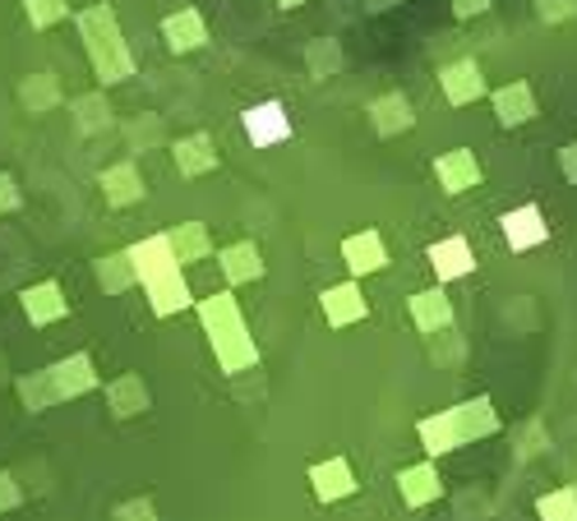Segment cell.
<instances>
[{
  "instance_id": "6da1fadb",
  "label": "cell",
  "mask_w": 577,
  "mask_h": 521,
  "mask_svg": "<svg viewBox=\"0 0 577 521\" xmlns=\"http://www.w3.org/2000/svg\"><path fill=\"white\" fill-rule=\"evenodd\" d=\"M241 129H245V139L250 148H277L296 135V125H292V111L282 107V102H254V107L241 111Z\"/></svg>"
},
{
  "instance_id": "7a4b0ae2",
  "label": "cell",
  "mask_w": 577,
  "mask_h": 521,
  "mask_svg": "<svg viewBox=\"0 0 577 521\" xmlns=\"http://www.w3.org/2000/svg\"><path fill=\"white\" fill-rule=\"evenodd\" d=\"M439 88H443V102H449V107H471V102L490 97L485 70H481V61H471V56H458V61L443 65L439 70Z\"/></svg>"
},
{
  "instance_id": "3957f363",
  "label": "cell",
  "mask_w": 577,
  "mask_h": 521,
  "mask_svg": "<svg viewBox=\"0 0 577 521\" xmlns=\"http://www.w3.org/2000/svg\"><path fill=\"white\" fill-rule=\"evenodd\" d=\"M481 180H485V171H481V158L471 148H449V152H439L434 158V185L449 199L476 190Z\"/></svg>"
},
{
  "instance_id": "277c9868",
  "label": "cell",
  "mask_w": 577,
  "mask_h": 521,
  "mask_svg": "<svg viewBox=\"0 0 577 521\" xmlns=\"http://www.w3.org/2000/svg\"><path fill=\"white\" fill-rule=\"evenodd\" d=\"M500 231H504V241H508L513 254H527V249L549 241V222H545V213L536 203H522V208H513V213H504Z\"/></svg>"
},
{
  "instance_id": "5b68a950",
  "label": "cell",
  "mask_w": 577,
  "mask_h": 521,
  "mask_svg": "<svg viewBox=\"0 0 577 521\" xmlns=\"http://www.w3.org/2000/svg\"><path fill=\"white\" fill-rule=\"evenodd\" d=\"M365 116H370L379 139H398V135H411L416 129V107L407 93H379L370 107H365Z\"/></svg>"
},
{
  "instance_id": "8992f818",
  "label": "cell",
  "mask_w": 577,
  "mask_h": 521,
  "mask_svg": "<svg viewBox=\"0 0 577 521\" xmlns=\"http://www.w3.org/2000/svg\"><path fill=\"white\" fill-rule=\"evenodd\" d=\"M490 107H494V120H500L504 129H522L527 120H536V88L527 79H513L504 88H494L490 93Z\"/></svg>"
},
{
  "instance_id": "52a82bcc",
  "label": "cell",
  "mask_w": 577,
  "mask_h": 521,
  "mask_svg": "<svg viewBox=\"0 0 577 521\" xmlns=\"http://www.w3.org/2000/svg\"><path fill=\"white\" fill-rule=\"evenodd\" d=\"M343 264L352 268V277H370V273H384L388 268V249H384V236L379 231H352V236L343 241Z\"/></svg>"
},
{
  "instance_id": "ba28073f",
  "label": "cell",
  "mask_w": 577,
  "mask_h": 521,
  "mask_svg": "<svg viewBox=\"0 0 577 521\" xmlns=\"http://www.w3.org/2000/svg\"><path fill=\"white\" fill-rule=\"evenodd\" d=\"M319 305H324V319H328L333 328H352V323H360L365 315H370V300H365L360 281H337V286H328V291L319 296Z\"/></svg>"
},
{
  "instance_id": "9c48e42d",
  "label": "cell",
  "mask_w": 577,
  "mask_h": 521,
  "mask_svg": "<svg viewBox=\"0 0 577 521\" xmlns=\"http://www.w3.org/2000/svg\"><path fill=\"white\" fill-rule=\"evenodd\" d=\"M144 291H148V300H153V315H157V319H171V315H180V309L195 305L190 281H186V273H180V268H171V273H162V277L144 281Z\"/></svg>"
},
{
  "instance_id": "30bf717a",
  "label": "cell",
  "mask_w": 577,
  "mask_h": 521,
  "mask_svg": "<svg viewBox=\"0 0 577 521\" xmlns=\"http://www.w3.org/2000/svg\"><path fill=\"white\" fill-rule=\"evenodd\" d=\"M449 421H453L458 443H476V438H490L494 429H500V415H494V402H490V397H471V402L453 406Z\"/></svg>"
},
{
  "instance_id": "8fae6325",
  "label": "cell",
  "mask_w": 577,
  "mask_h": 521,
  "mask_svg": "<svg viewBox=\"0 0 577 521\" xmlns=\"http://www.w3.org/2000/svg\"><path fill=\"white\" fill-rule=\"evenodd\" d=\"M430 268L439 281H458V277H471V268H476V254H471V241L462 236H449V241H434L426 249Z\"/></svg>"
},
{
  "instance_id": "7c38bea8",
  "label": "cell",
  "mask_w": 577,
  "mask_h": 521,
  "mask_svg": "<svg viewBox=\"0 0 577 521\" xmlns=\"http://www.w3.org/2000/svg\"><path fill=\"white\" fill-rule=\"evenodd\" d=\"M218 268H222V277H227L231 286H241V281H259V277L269 273L264 254H259V245H250V241H235V245H227V249L218 254Z\"/></svg>"
},
{
  "instance_id": "4fadbf2b",
  "label": "cell",
  "mask_w": 577,
  "mask_h": 521,
  "mask_svg": "<svg viewBox=\"0 0 577 521\" xmlns=\"http://www.w3.org/2000/svg\"><path fill=\"white\" fill-rule=\"evenodd\" d=\"M46 379H51V393H56V397H78V393H93V387H97L93 360H88L84 351L70 355V360H61L56 370H46Z\"/></svg>"
},
{
  "instance_id": "5bb4252c",
  "label": "cell",
  "mask_w": 577,
  "mask_h": 521,
  "mask_svg": "<svg viewBox=\"0 0 577 521\" xmlns=\"http://www.w3.org/2000/svg\"><path fill=\"white\" fill-rule=\"evenodd\" d=\"M125 258H129V268H135V281H153V277H162V273L176 268V254H171L167 236L139 241L135 249H125Z\"/></svg>"
},
{
  "instance_id": "9a60e30c",
  "label": "cell",
  "mask_w": 577,
  "mask_h": 521,
  "mask_svg": "<svg viewBox=\"0 0 577 521\" xmlns=\"http://www.w3.org/2000/svg\"><path fill=\"white\" fill-rule=\"evenodd\" d=\"M411 323L421 328L426 337L453 328V300L439 291V286H430V291H416L411 296Z\"/></svg>"
},
{
  "instance_id": "2e32d148",
  "label": "cell",
  "mask_w": 577,
  "mask_h": 521,
  "mask_svg": "<svg viewBox=\"0 0 577 521\" xmlns=\"http://www.w3.org/2000/svg\"><path fill=\"white\" fill-rule=\"evenodd\" d=\"M199 319H203V328H208V337H231V332H241L245 328V319H241V300H235L231 291H218V296H208V300H199Z\"/></svg>"
},
{
  "instance_id": "e0dca14e",
  "label": "cell",
  "mask_w": 577,
  "mask_h": 521,
  "mask_svg": "<svg viewBox=\"0 0 577 521\" xmlns=\"http://www.w3.org/2000/svg\"><path fill=\"white\" fill-rule=\"evenodd\" d=\"M398 493L407 508H426L434 503L443 493V480L434 471V461H421V466H407V471H398Z\"/></svg>"
},
{
  "instance_id": "ac0fdd59",
  "label": "cell",
  "mask_w": 577,
  "mask_h": 521,
  "mask_svg": "<svg viewBox=\"0 0 577 521\" xmlns=\"http://www.w3.org/2000/svg\"><path fill=\"white\" fill-rule=\"evenodd\" d=\"M310 485H314V493H319L324 503H337V499H347V493L356 489V476H352L347 457H328L319 466H310Z\"/></svg>"
},
{
  "instance_id": "d6986e66",
  "label": "cell",
  "mask_w": 577,
  "mask_h": 521,
  "mask_svg": "<svg viewBox=\"0 0 577 521\" xmlns=\"http://www.w3.org/2000/svg\"><path fill=\"white\" fill-rule=\"evenodd\" d=\"M162 38H167V46L176 51V56H186V51H199L208 42V23H203L199 10H180V14L162 19Z\"/></svg>"
},
{
  "instance_id": "ffe728a7",
  "label": "cell",
  "mask_w": 577,
  "mask_h": 521,
  "mask_svg": "<svg viewBox=\"0 0 577 521\" xmlns=\"http://www.w3.org/2000/svg\"><path fill=\"white\" fill-rule=\"evenodd\" d=\"M19 300H23V309H29V319H33L38 328H46V323H56V319L70 315V305H65V296H61L56 281H38V286H29V291H23Z\"/></svg>"
},
{
  "instance_id": "44dd1931",
  "label": "cell",
  "mask_w": 577,
  "mask_h": 521,
  "mask_svg": "<svg viewBox=\"0 0 577 521\" xmlns=\"http://www.w3.org/2000/svg\"><path fill=\"white\" fill-rule=\"evenodd\" d=\"M176 171L180 176H208L218 167V148H213V135H186L176 139Z\"/></svg>"
},
{
  "instance_id": "7402d4cb",
  "label": "cell",
  "mask_w": 577,
  "mask_h": 521,
  "mask_svg": "<svg viewBox=\"0 0 577 521\" xmlns=\"http://www.w3.org/2000/svg\"><path fill=\"white\" fill-rule=\"evenodd\" d=\"M213 355H218V370L222 374H241V370H254V364H259V347H254V337L245 328L231 332V337H218Z\"/></svg>"
},
{
  "instance_id": "603a6c76",
  "label": "cell",
  "mask_w": 577,
  "mask_h": 521,
  "mask_svg": "<svg viewBox=\"0 0 577 521\" xmlns=\"http://www.w3.org/2000/svg\"><path fill=\"white\" fill-rule=\"evenodd\" d=\"M305 70H310V79H337V74L347 70V51H343V42L337 38H314L310 46H305Z\"/></svg>"
},
{
  "instance_id": "cb8c5ba5",
  "label": "cell",
  "mask_w": 577,
  "mask_h": 521,
  "mask_svg": "<svg viewBox=\"0 0 577 521\" xmlns=\"http://www.w3.org/2000/svg\"><path fill=\"white\" fill-rule=\"evenodd\" d=\"M171 254H176V268L180 264H199V258L213 254V236H208V226L203 222H186V226H176L171 236H167Z\"/></svg>"
},
{
  "instance_id": "d4e9b609",
  "label": "cell",
  "mask_w": 577,
  "mask_h": 521,
  "mask_svg": "<svg viewBox=\"0 0 577 521\" xmlns=\"http://www.w3.org/2000/svg\"><path fill=\"white\" fill-rule=\"evenodd\" d=\"M102 194H107V203L112 208H125V203H139L144 199V180H139V171L135 167H112L107 176H102Z\"/></svg>"
},
{
  "instance_id": "484cf974",
  "label": "cell",
  "mask_w": 577,
  "mask_h": 521,
  "mask_svg": "<svg viewBox=\"0 0 577 521\" xmlns=\"http://www.w3.org/2000/svg\"><path fill=\"white\" fill-rule=\"evenodd\" d=\"M107 402H112V411L120 415V421H129V415L148 411V387L139 383V374H125V379H116L107 387Z\"/></svg>"
},
{
  "instance_id": "4316f807",
  "label": "cell",
  "mask_w": 577,
  "mask_h": 521,
  "mask_svg": "<svg viewBox=\"0 0 577 521\" xmlns=\"http://www.w3.org/2000/svg\"><path fill=\"white\" fill-rule=\"evenodd\" d=\"M416 434H421V443H426V453H430V457H443V453L462 448V443H458V434H453V421H449V411H439V415H426V421L416 425Z\"/></svg>"
},
{
  "instance_id": "83f0119b",
  "label": "cell",
  "mask_w": 577,
  "mask_h": 521,
  "mask_svg": "<svg viewBox=\"0 0 577 521\" xmlns=\"http://www.w3.org/2000/svg\"><path fill=\"white\" fill-rule=\"evenodd\" d=\"M536 512H541V521H577V493H573V485L545 493V499L536 503Z\"/></svg>"
},
{
  "instance_id": "f1b7e54d",
  "label": "cell",
  "mask_w": 577,
  "mask_h": 521,
  "mask_svg": "<svg viewBox=\"0 0 577 521\" xmlns=\"http://www.w3.org/2000/svg\"><path fill=\"white\" fill-rule=\"evenodd\" d=\"M97 277H102L107 291H125V286L135 281V268H129L125 254H112V258H102V264H97Z\"/></svg>"
},
{
  "instance_id": "f546056e",
  "label": "cell",
  "mask_w": 577,
  "mask_h": 521,
  "mask_svg": "<svg viewBox=\"0 0 577 521\" xmlns=\"http://www.w3.org/2000/svg\"><path fill=\"white\" fill-rule=\"evenodd\" d=\"M532 10L541 23H568L577 19V0H532Z\"/></svg>"
},
{
  "instance_id": "4dcf8cb0",
  "label": "cell",
  "mask_w": 577,
  "mask_h": 521,
  "mask_svg": "<svg viewBox=\"0 0 577 521\" xmlns=\"http://www.w3.org/2000/svg\"><path fill=\"white\" fill-rule=\"evenodd\" d=\"M23 6H29V14H33L38 29H46V23H56V19L65 14V0H23Z\"/></svg>"
},
{
  "instance_id": "1f68e13d",
  "label": "cell",
  "mask_w": 577,
  "mask_h": 521,
  "mask_svg": "<svg viewBox=\"0 0 577 521\" xmlns=\"http://www.w3.org/2000/svg\"><path fill=\"white\" fill-rule=\"evenodd\" d=\"M116 521H157V512H153L148 499H129V503L116 508Z\"/></svg>"
},
{
  "instance_id": "d6a6232c",
  "label": "cell",
  "mask_w": 577,
  "mask_h": 521,
  "mask_svg": "<svg viewBox=\"0 0 577 521\" xmlns=\"http://www.w3.org/2000/svg\"><path fill=\"white\" fill-rule=\"evenodd\" d=\"M490 6L494 0H449V10H453V19H481V14H490Z\"/></svg>"
},
{
  "instance_id": "836d02e7",
  "label": "cell",
  "mask_w": 577,
  "mask_h": 521,
  "mask_svg": "<svg viewBox=\"0 0 577 521\" xmlns=\"http://www.w3.org/2000/svg\"><path fill=\"white\" fill-rule=\"evenodd\" d=\"M545 443H549V438H545V429H541L536 421H532V425H522V448H517V457H532V453H541Z\"/></svg>"
},
{
  "instance_id": "e575fe53",
  "label": "cell",
  "mask_w": 577,
  "mask_h": 521,
  "mask_svg": "<svg viewBox=\"0 0 577 521\" xmlns=\"http://www.w3.org/2000/svg\"><path fill=\"white\" fill-rule=\"evenodd\" d=\"M559 176L568 180V185H577V139L559 148Z\"/></svg>"
},
{
  "instance_id": "d590c367",
  "label": "cell",
  "mask_w": 577,
  "mask_h": 521,
  "mask_svg": "<svg viewBox=\"0 0 577 521\" xmlns=\"http://www.w3.org/2000/svg\"><path fill=\"white\" fill-rule=\"evenodd\" d=\"M402 0H360V10L365 14H388V10H398Z\"/></svg>"
},
{
  "instance_id": "8d00e7d4",
  "label": "cell",
  "mask_w": 577,
  "mask_h": 521,
  "mask_svg": "<svg viewBox=\"0 0 577 521\" xmlns=\"http://www.w3.org/2000/svg\"><path fill=\"white\" fill-rule=\"evenodd\" d=\"M19 503V489L10 485V476H0V508H14Z\"/></svg>"
},
{
  "instance_id": "74e56055",
  "label": "cell",
  "mask_w": 577,
  "mask_h": 521,
  "mask_svg": "<svg viewBox=\"0 0 577 521\" xmlns=\"http://www.w3.org/2000/svg\"><path fill=\"white\" fill-rule=\"evenodd\" d=\"M282 10H301V6H310V0H277Z\"/></svg>"
},
{
  "instance_id": "f35d334b",
  "label": "cell",
  "mask_w": 577,
  "mask_h": 521,
  "mask_svg": "<svg viewBox=\"0 0 577 521\" xmlns=\"http://www.w3.org/2000/svg\"><path fill=\"white\" fill-rule=\"evenodd\" d=\"M573 493H577V485H573Z\"/></svg>"
}]
</instances>
